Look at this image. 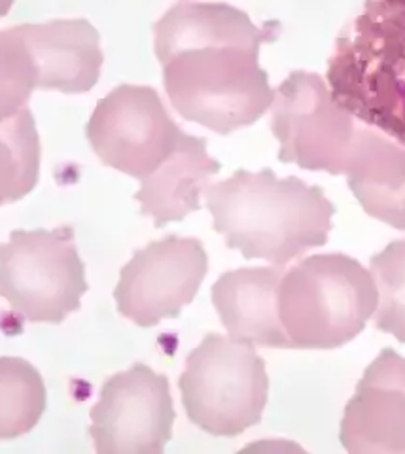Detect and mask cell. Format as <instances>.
I'll use <instances>...</instances> for the list:
<instances>
[{
  "label": "cell",
  "mask_w": 405,
  "mask_h": 454,
  "mask_svg": "<svg viewBox=\"0 0 405 454\" xmlns=\"http://www.w3.org/2000/svg\"><path fill=\"white\" fill-rule=\"evenodd\" d=\"M339 442L351 454H405V358L383 348L341 419Z\"/></svg>",
  "instance_id": "11"
},
{
  "label": "cell",
  "mask_w": 405,
  "mask_h": 454,
  "mask_svg": "<svg viewBox=\"0 0 405 454\" xmlns=\"http://www.w3.org/2000/svg\"><path fill=\"white\" fill-rule=\"evenodd\" d=\"M86 135L106 167L144 180L171 158L184 131L156 90L121 83L97 103Z\"/></svg>",
  "instance_id": "8"
},
{
  "label": "cell",
  "mask_w": 405,
  "mask_h": 454,
  "mask_svg": "<svg viewBox=\"0 0 405 454\" xmlns=\"http://www.w3.org/2000/svg\"><path fill=\"white\" fill-rule=\"evenodd\" d=\"M40 158V137L29 108L0 121V207L21 201L36 188Z\"/></svg>",
  "instance_id": "16"
},
{
  "label": "cell",
  "mask_w": 405,
  "mask_h": 454,
  "mask_svg": "<svg viewBox=\"0 0 405 454\" xmlns=\"http://www.w3.org/2000/svg\"><path fill=\"white\" fill-rule=\"evenodd\" d=\"M271 108V131L281 145L278 161L345 175L360 120L333 101L323 76L294 70L275 90Z\"/></svg>",
  "instance_id": "7"
},
{
  "label": "cell",
  "mask_w": 405,
  "mask_h": 454,
  "mask_svg": "<svg viewBox=\"0 0 405 454\" xmlns=\"http://www.w3.org/2000/svg\"><path fill=\"white\" fill-rule=\"evenodd\" d=\"M13 3H16V0H0V20L8 16V12L12 10Z\"/></svg>",
  "instance_id": "20"
},
{
  "label": "cell",
  "mask_w": 405,
  "mask_h": 454,
  "mask_svg": "<svg viewBox=\"0 0 405 454\" xmlns=\"http://www.w3.org/2000/svg\"><path fill=\"white\" fill-rule=\"evenodd\" d=\"M86 265L80 260L71 225L12 231L0 245V297L33 324H61L80 310L88 294Z\"/></svg>",
  "instance_id": "6"
},
{
  "label": "cell",
  "mask_w": 405,
  "mask_h": 454,
  "mask_svg": "<svg viewBox=\"0 0 405 454\" xmlns=\"http://www.w3.org/2000/svg\"><path fill=\"white\" fill-rule=\"evenodd\" d=\"M38 73L21 25L0 31V121L27 108Z\"/></svg>",
  "instance_id": "19"
},
{
  "label": "cell",
  "mask_w": 405,
  "mask_h": 454,
  "mask_svg": "<svg viewBox=\"0 0 405 454\" xmlns=\"http://www.w3.org/2000/svg\"><path fill=\"white\" fill-rule=\"evenodd\" d=\"M46 405L48 392L38 369L23 358L0 356V442L29 434Z\"/></svg>",
  "instance_id": "17"
},
{
  "label": "cell",
  "mask_w": 405,
  "mask_h": 454,
  "mask_svg": "<svg viewBox=\"0 0 405 454\" xmlns=\"http://www.w3.org/2000/svg\"><path fill=\"white\" fill-rule=\"evenodd\" d=\"M178 388L198 428L214 437H237L261 420L269 377L253 345L208 333L190 352Z\"/></svg>",
  "instance_id": "5"
},
{
  "label": "cell",
  "mask_w": 405,
  "mask_h": 454,
  "mask_svg": "<svg viewBox=\"0 0 405 454\" xmlns=\"http://www.w3.org/2000/svg\"><path fill=\"white\" fill-rule=\"evenodd\" d=\"M208 271L199 239L167 235L136 250L121 269L114 300L121 317L141 328L178 318L198 295Z\"/></svg>",
  "instance_id": "9"
},
{
  "label": "cell",
  "mask_w": 405,
  "mask_h": 454,
  "mask_svg": "<svg viewBox=\"0 0 405 454\" xmlns=\"http://www.w3.org/2000/svg\"><path fill=\"white\" fill-rule=\"evenodd\" d=\"M345 176L371 218L405 231V146L360 121Z\"/></svg>",
  "instance_id": "14"
},
{
  "label": "cell",
  "mask_w": 405,
  "mask_h": 454,
  "mask_svg": "<svg viewBox=\"0 0 405 454\" xmlns=\"http://www.w3.org/2000/svg\"><path fill=\"white\" fill-rule=\"evenodd\" d=\"M370 267L379 292L375 328L405 343V239L375 254Z\"/></svg>",
  "instance_id": "18"
},
{
  "label": "cell",
  "mask_w": 405,
  "mask_h": 454,
  "mask_svg": "<svg viewBox=\"0 0 405 454\" xmlns=\"http://www.w3.org/2000/svg\"><path fill=\"white\" fill-rule=\"evenodd\" d=\"M333 101L405 146V0H366L328 59Z\"/></svg>",
  "instance_id": "3"
},
{
  "label": "cell",
  "mask_w": 405,
  "mask_h": 454,
  "mask_svg": "<svg viewBox=\"0 0 405 454\" xmlns=\"http://www.w3.org/2000/svg\"><path fill=\"white\" fill-rule=\"evenodd\" d=\"M278 31L223 3L183 0L167 10L153 25V51L175 110L218 135L254 125L275 98L260 46Z\"/></svg>",
  "instance_id": "1"
},
{
  "label": "cell",
  "mask_w": 405,
  "mask_h": 454,
  "mask_svg": "<svg viewBox=\"0 0 405 454\" xmlns=\"http://www.w3.org/2000/svg\"><path fill=\"white\" fill-rule=\"evenodd\" d=\"M379 303L371 271L345 254H316L278 284V317L292 348L331 350L347 345Z\"/></svg>",
  "instance_id": "4"
},
{
  "label": "cell",
  "mask_w": 405,
  "mask_h": 454,
  "mask_svg": "<svg viewBox=\"0 0 405 454\" xmlns=\"http://www.w3.org/2000/svg\"><path fill=\"white\" fill-rule=\"evenodd\" d=\"M21 31L36 65L38 90L80 95L99 82L105 55L99 31L88 20L23 23Z\"/></svg>",
  "instance_id": "12"
},
{
  "label": "cell",
  "mask_w": 405,
  "mask_h": 454,
  "mask_svg": "<svg viewBox=\"0 0 405 454\" xmlns=\"http://www.w3.org/2000/svg\"><path fill=\"white\" fill-rule=\"evenodd\" d=\"M284 267H241L223 273L211 290L218 317L235 343L292 348L278 317Z\"/></svg>",
  "instance_id": "13"
},
{
  "label": "cell",
  "mask_w": 405,
  "mask_h": 454,
  "mask_svg": "<svg viewBox=\"0 0 405 454\" xmlns=\"http://www.w3.org/2000/svg\"><path fill=\"white\" fill-rule=\"evenodd\" d=\"M175 419L169 379L135 364L106 379L91 409L90 434L99 454H161Z\"/></svg>",
  "instance_id": "10"
},
{
  "label": "cell",
  "mask_w": 405,
  "mask_h": 454,
  "mask_svg": "<svg viewBox=\"0 0 405 454\" xmlns=\"http://www.w3.org/2000/svg\"><path fill=\"white\" fill-rule=\"evenodd\" d=\"M214 231L246 260L286 267L307 250L324 247L335 207L324 190L298 176L278 178L271 168H239L203 192Z\"/></svg>",
  "instance_id": "2"
},
{
  "label": "cell",
  "mask_w": 405,
  "mask_h": 454,
  "mask_svg": "<svg viewBox=\"0 0 405 454\" xmlns=\"http://www.w3.org/2000/svg\"><path fill=\"white\" fill-rule=\"evenodd\" d=\"M220 170V161L206 152V140L184 133L171 158L141 180V190L135 193L141 215L150 216L156 227L183 222L201 208L208 180Z\"/></svg>",
  "instance_id": "15"
}]
</instances>
